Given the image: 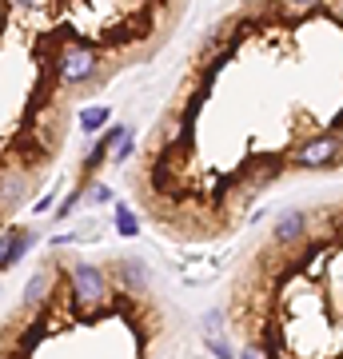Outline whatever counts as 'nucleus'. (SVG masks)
Returning a JSON list of instances; mask_svg holds the SVG:
<instances>
[{"label":"nucleus","instance_id":"1","mask_svg":"<svg viewBox=\"0 0 343 359\" xmlns=\"http://www.w3.org/2000/svg\"><path fill=\"white\" fill-rule=\"evenodd\" d=\"M100 72V52L88 40H64L56 52V76L64 84H88Z\"/></svg>","mask_w":343,"mask_h":359},{"label":"nucleus","instance_id":"2","mask_svg":"<svg viewBox=\"0 0 343 359\" xmlns=\"http://www.w3.org/2000/svg\"><path fill=\"white\" fill-rule=\"evenodd\" d=\"M339 152H343L339 132H311V136L292 152V164L304 168V172H319V168L339 164Z\"/></svg>","mask_w":343,"mask_h":359},{"label":"nucleus","instance_id":"3","mask_svg":"<svg viewBox=\"0 0 343 359\" xmlns=\"http://www.w3.org/2000/svg\"><path fill=\"white\" fill-rule=\"evenodd\" d=\"M108 299V276L96 264H76L72 268V304L76 311H92Z\"/></svg>","mask_w":343,"mask_h":359},{"label":"nucleus","instance_id":"4","mask_svg":"<svg viewBox=\"0 0 343 359\" xmlns=\"http://www.w3.org/2000/svg\"><path fill=\"white\" fill-rule=\"evenodd\" d=\"M311 236V216L304 208H288L276 216V228H271V244L276 248H300Z\"/></svg>","mask_w":343,"mask_h":359},{"label":"nucleus","instance_id":"5","mask_svg":"<svg viewBox=\"0 0 343 359\" xmlns=\"http://www.w3.org/2000/svg\"><path fill=\"white\" fill-rule=\"evenodd\" d=\"M36 244V231H28V228H8L4 231V252H0V271H8L16 268L20 259H25V252Z\"/></svg>","mask_w":343,"mask_h":359},{"label":"nucleus","instance_id":"6","mask_svg":"<svg viewBox=\"0 0 343 359\" xmlns=\"http://www.w3.org/2000/svg\"><path fill=\"white\" fill-rule=\"evenodd\" d=\"M48 299H52V271L44 268L25 283V308H44Z\"/></svg>","mask_w":343,"mask_h":359},{"label":"nucleus","instance_id":"7","mask_svg":"<svg viewBox=\"0 0 343 359\" xmlns=\"http://www.w3.org/2000/svg\"><path fill=\"white\" fill-rule=\"evenodd\" d=\"M203 339H208V347L216 351V359H236L231 347H228V339L220 335V311H208V320H203Z\"/></svg>","mask_w":343,"mask_h":359},{"label":"nucleus","instance_id":"8","mask_svg":"<svg viewBox=\"0 0 343 359\" xmlns=\"http://www.w3.org/2000/svg\"><path fill=\"white\" fill-rule=\"evenodd\" d=\"M108 120H112V112H108L104 104L100 108H84V112H80V128L88 132V136L92 132H108Z\"/></svg>","mask_w":343,"mask_h":359},{"label":"nucleus","instance_id":"9","mask_svg":"<svg viewBox=\"0 0 343 359\" xmlns=\"http://www.w3.org/2000/svg\"><path fill=\"white\" fill-rule=\"evenodd\" d=\"M120 271H124V283L132 287V292H144L148 276H144V264H140V259H120Z\"/></svg>","mask_w":343,"mask_h":359},{"label":"nucleus","instance_id":"10","mask_svg":"<svg viewBox=\"0 0 343 359\" xmlns=\"http://www.w3.org/2000/svg\"><path fill=\"white\" fill-rule=\"evenodd\" d=\"M116 231L120 236H136L140 231V219H136V212L128 204H116Z\"/></svg>","mask_w":343,"mask_h":359},{"label":"nucleus","instance_id":"11","mask_svg":"<svg viewBox=\"0 0 343 359\" xmlns=\"http://www.w3.org/2000/svg\"><path fill=\"white\" fill-rule=\"evenodd\" d=\"M80 196H84V188H72V192H68V196H64V200H60V204H56V216H68V212H76V208H80Z\"/></svg>","mask_w":343,"mask_h":359},{"label":"nucleus","instance_id":"12","mask_svg":"<svg viewBox=\"0 0 343 359\" xmlns=\"http://www.w3.org/2000/svg\"><path fill=\"white\" fill-rule=\"evenodd\" d=\"M84 200H88V204H96V208H100V204H112V188H108V184H92Z\"/></svg>","mask_w":343,"mask_h":359},{"label":"nucleus","instance_id":"13","mask_svg":"<svg viewBox=\"0 0 343 359\" xmlns=\"http://www.w3.org/2000/svg\"><path fill=\"white\" fill-rule=\"evenodd\" d=\"M136 152V140H132V132H128L124 140H120V148L112 152V164H128V156Z\"/></svg>","mask_w":343,"mask_h":359},{"label":"nucleus","instance_id":"14","mask_svg":"<svg viewBox=\"0 0 343 359\" xmlns=\"http://www.w3.org/2000/svg\"><path fill=\"white\" fill-rule=\"evenodd\" d=\"M240 359H271V355H267V351H264L260 344H248V347L240 351Z\"/></svg>","mask_w":343,"mask_h":359},{"label":"nucleus","instance_id":"15","mask_svg":"<svg viewBox=\"0 0 343 359\" xmlns=\"http://www.w3.org/2000/svg\"><path fill=\"white\" fill-rule=\"evenodd\" d=\"M331 132H339V144H343V116H335V124H331Z\"/></svg>","mask_w":343,"mask_h":359},{"label":"nucleus","instance_id":"16","mask_svg":"<svg viewBox=\"0 0 343 359\" xmlns=\"http://www.w3.org/2000/svg\"><path fill=\"white\" fill-rule=\"evenodd\" d=\"M339 16H343V8H339Z\"/></svg>","mask_w":343,"mask_h":359}]
</instances>
